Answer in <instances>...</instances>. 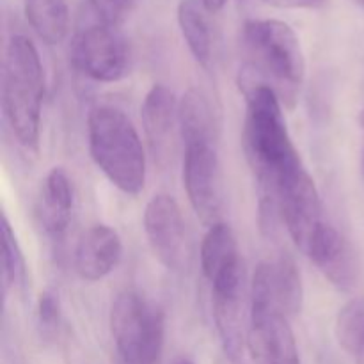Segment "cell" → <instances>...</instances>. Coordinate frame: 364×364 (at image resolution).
I'll use <instances>...</instances> for the list:
<instances>
[{"label":"cell","mask_w":364,"mask_h":364,"mask_svg":"<svg viewBox=\"0 0 364 364\" xmlns=\"http://www.w3.org/2000/svg\"><path fill=\"white\" fill-rule=\"evenodd\" d=\"M245 95L244 149L258 180L259 196H270L283 178L304 167L284 121L281 98L265 82L242 75Z\"/></svg>","instance_id":"1"},{"label":"cell","mask_w":364,"mask_h":364,"mask_svg":"<svg viewBox=\"0 0 364 364\" xmlns=\"http://www.w3.org/2000/svg\"><path fill=\"white\" fill-rule=\"evenodd\" d=\"M45 71L34 43L14 34L2 63V110L11 132L23 148L36 149L41 132Z\"/></svg>","instance_id":"2"},{"label":"cell","mask_w":364,"mask_h":364,"mask_svg":"<svg viewBox=\"0 0 364 364\" xmlns=\"http://www.w3.org/2000/svg\"><path fill=\"white\" fill-rule=\"evenodd\" d=\"M89 153L107 180L127 196L146 185V153L141 135L123 110L100 105L87 117Z\"/></svg>","instance_id":"3"},{"label":"cell","mask_w":364,"mask_h":364,"mask_svg":"<svg viewBox=\"0 0 364 364\" xmlns=\"http://www.w3.org/2000/svg\"><path fill=\"white\" fill-rule=\"evenodd\" d=\"M242 39L251 59L247 70L255 77L267 78L284 100L294 98L306 77V57L294 28L274 18L247 20Z\"/></svg>","instance_id":"4"},{"label":"cell","mask_w":364,"mask_h":364,"mask_svg":"<svg viewBox=\"0 0 364 364\" xmlns=\"http://www.w3.org/2000/svg\"><path fill=\"white\" fill-rule=\"evenodd\" d=\"M110 334L121 364H159L166 315L137 291H121L110 308Z\"/></svg>","instance_id":"5"},{"label":"cell","mask_w":364,"mask_h":364,"mask_svg":"<svg viewBox=\"0 0 364 364\" xmlns=\"http://www.w3.org/2000/svg\"><path fill=\"white\" fill-rule=\"evenodd\" d=\"M262 201H270L279 210L281 223L301 252H308L316 235L320 233L327 220L323 219L322 201L316 185L306 167L288 174Z\"/></svg>","instance_id":"6"},{"label":"cell","mask_w":364,"mask_h":364,"mask_svg":"<svg viewBox=\"0 0 364 364\" xmlns=\"http://www.w3.org/2000/svg\"><path fill=\"white\" fill-rule=\"evenodd\" d=\"M71 60L84 77L112 84L123 80L130 71V45L116 25L98 21L75 36Z\"/></svg>","instance_id":"7"},{"label":"cell","mask_w":364,"mask_h":364,"mask_svg":"<svg viewBox=\"0 0 364 364\" xmlns=\"http://www.w3.org/2000/svg\"><path fill=\"white\" fill-rule=\"evenodd\" d=\"M183 187L198 219L206 226L223 223L224 185L223 169L213 144L185 148Z\"/></svg>","instance_id":"8"},{"label":"cell","mask_w":364,"mask_h":364,"mask_svg":"<svg viewBox=\"0 0 364 364\" xmlns=\"http://www.w3.org/2000/svg\"><path fill=\"white\" fill-rule=\"evenodd\" d=\"M144 233L153 256L171 272H185L191 265L187 228L176 199L159 194L144 210Z\"/></svg>","instance_id":"9"},{"label":"cell","mask_w":364,"mask_h":364,"mask_svg":"<svg viewBox=\"0 0 364 364\" xmlns=\"http://www.w3.org/2000/svg\"><path fill=\"white\" fill-rule=\"evenodd\" d=\"M176 96L167 85L155 84L146 95L141 107L142 128L149 151L160 167H167L176 153L180 135V114Z\"/></svg>","instance_id":"10"},{"label":"cell","mask_w":364,"mask_h":364,"mask_svg":"<svg viewBox=\"0 0 364 364\" xmlns=\"http://www.w3.org/2000/svg\"><path fill=\"white\" fill-rule=\"evenodd\" d=\"M247 345L258 364H301L290 318L279 311H251Z\"/></svg>","instance_id":"11"},{"label":"cell","mask_w":364,"mask_h":364,"mask_svg":"<svg viewBox=\"0 0 364 364\" xmlns=\"http://www.w3.org/2000/svg\"><path fill=\"white\" fill-rule=\"evenodd\" d=\"M306 256L336 290L348 294L358 288L361 276L358 255L350 242L329 223L316 235Z\"/></svg>","instance_id":"12"},{"label":"cell","mask_w":364,"mask_h":364,"mask_svg":"<svg viewBox=\"0 0 364 364\" xmlns=\"http://www.w3.org/2000/svg\"><path fill=\"white\" fill-rule=\"evenodd\" d=\"M123 256V242L107 224H95L84 231L75 249V270L89 283L109 276Z\"/></svg>","instance_id":"13"},{"label":"cell","mask_w":364,"mask_h":364,"mask_svg":"<svg viewBox=\"0 0 364 364\" xmlns=\"http://www.w3.org/2000/svg\"><path fill=\"white\" fill-rule=\"evenodd\" d=\"M212 309L224 355L237 363L245 345L244 279L212 287Z\"/></svg>","instance_id":"14"},{"label":"cell","mask_w":364,"mask_h":364,"mask_svg":"<svg viewBox=\"0 0 364 364\" xmlns=\"http://www.w3.org/2000/svg\"><path fill=\"white\" fill-rule=\"evenodd\" d=\"M201 269L210 287L244 279L233 230L226 223L208 228L201 244Z\"/></svg>","instance_id":"15"},{"label":"cell","mask_w":364,"mask_h":364,"mask_svg":"<svg viewBox=\"0 0 364 364\" xmlns=\"http://www.w3.org/2000/svg\"><path fill=\"white\" fill-rule=\"evenodd\" d=\"M73 185L63 167H53L43 181L38 203L39 224L46 235L60 238L66 233L73 215Z\"/></svg>","instance_id":"16"},{"label":"cell","mask_w":364,"mask_h":364,"mask_svg":"<svg viewBox=\"0 0 364 364\" xmlns=\"http://www.w3.org/2000/svg\"><path fill=\"white\" fill-rule=\"evenodd\" d=\"M180 137L185 148L194 144H213L215 141V116L210 102L198 89H188L178 105Z\"/></svg>","instance_id":"17"},{"label":"cell","mask_w":364,"mask_h":364,"mask_svg":"<svg viewBox=\"0 0 364 364\" xmlns=\"http://www.w3.org/2000/svg\"><path fill=\"white\" fill-rule=\"evenodd\" d=\"M208 11L199 0H181L178 6V27L191 50L192 57L203 68L210 66L213 53L212 28H210Z\"/></svg>","instance_id":"18"},{"label":"cell","mask_w":364,"mask_h":364,"mask_svg":"<svg viewBox=\"0 0 364 364\" xmlns=\"http://www.w3.org/2000/svg\"><path fill=\"white\" fill-rule=\"evenodd\" d=\"M25 16L46 45H59L70 27L68 0H25Z\"/></svg>","instance_id":"19"},{"label":"cell","mask_w":364,"mask_h":364,"mask_svg":"<svg viewBox=\"0 0 364 364\" xmlns=\"http://www.w3.org/2000/svg\"><path fill=\"white\" fill-rule=\"evenodd\" d=\"M270 269H272V287L277 306L283 315L294 318L301 313L302 304H304V287H302L301 272L294 258L288 255H283L276 262H270Z\"/></svg>","instance_id":"20"},{"label":"cell","mask_w":364,"mask_h":364,"mask_svg":"<svg viewBox=\"0 0 364 364\" xmlns=\"http://www.w3.org/2000/svg\"><path fill=\"white\" fill-rule=\"evenodd\" d=\"M2 283L4 291L23 290L27 284V263L6 213L2 215Z\"/></svg>","instance_id":"21"},{"label":"cell","mask_w":364,"mask_h":364,"mask_svg":"<svg viewBox=\"0 0 364 364\" xmlns=\"http://www.w3.org/2000/svg\"><path fill=\"white\" fill-rule=\"evenodd\" d=\"M336 340L343 350L355 355L364 347V297L348 301L338 311Z\"/></svg>","instance_id":"22"},{"label":"cell","mask_w":364,"mask_h":364,"mask_svg":"<svg viewBox=\"0 0 364 364\" xmlns=\"http://www.w3.org/2000/svg\"><path fill=\"white\" fill-rule=\"evenodd\" d=\"M60 323V301L53 290L41 291L38 299V326L43 336H53Z\"/></svg>","instance_id":"23"},{"label":"cell","mask_w":364,"mask_h":364,"mask_svg":"<svg viewBox=\"0 0 364 364\" xmlns=\"http://www.w3.org/2000/svg\"><path fill=\"white\" fill-rule=\"evenodd\" d=\"M87 2L98 21L117 27V23L132 9L135 0H87Z\"/></svg>","instance_id":"24"},{"label":"cell","mask_w":364,"mask_h":364,"mask_svg":"<svg viewBox=\"0 0 364 364\" xmlns=\"http://www.w3.org/2000/svg\"><path fill=\"white\" fill-rule=\"evenodd\" d=\"M267 4L283 9H320L327 4V0H265Z\"/></svg>","instance_id":"25"},{"label":"cell","mask_w":364,"mask_h":364,"mask_svg":"<svg viewBox=\"0 0 364 364\" xmlns=\"http://www.w3.org/2000/svg\"><path fill=\"white\" fill-rule=\"evenodd\" d=\"M199 2L203 4V7H205L208 13H219V11H223L224 7H226L228 0H199Z\"/></svg>","instance_id":"26"},{"label":"cell","mask_w":364,"mask_h":364,"mask_svg":"<svg viewBox=\"0 0 364 364\" xmlns=\"http://www.w3.org/2000/svg\"><path fill=\"white\" fill-rule=\"evenodd\" d=\"M355 363H358V364H364V347L361 348V350L358 352V354H355Z\"/></svg>","instance_id":"27"},{"label":"cell","mask_w":364,"mask_h":364,"mask_svg":"<svg viewBox=\"0 0 364 364\" xmlns=\"http://www.w3.org/2000/svg\"><path fill=\"white\" fill-rule=\"evenodd\" d=\"M358 121H359V124H361V127L364 128V109L361 110V112H359V117H358Z\"/></svg>","instance_id":"28"},{"label":"cell","mask_w":364,"mask_h":364,"mask_svg":"<svg viewBox=\"0 0 364 364\" xmlns=\"http://www.w3.org/2000/svg\"><path fill=\"white\" fill-rule=\"evenodd\" d=\"M174 364H194V363L188 361V359H185V358H181V359H178V361L174 363Z\"/></svg>","instance_id":"29"},{"label":"cell","mask_w":364,"mask_h":364,"mask_svg":"<svg viewBox=\"0 0 364 364\" xmlns=\"http://www.w3.org/2000/svg\"><path fill=\"white\" fill-rule=\"evenodd\" d=\"M352 2H355L359 7H363V9H364V0H352Z\"/></svg>","instance_id":"30"},{"label":"cell","mask_w":364,"mask_h":364,"mask_svg":"<svg viewBox=\"0 0 364 364\" xmlns=\"http://www.w3.org/2000/svg\"><path fill=\"white\" fill-rule=\"evenodd\" d=\"M361 171H363V178H364V149H363V159H361Z\"/></svg>","instance_id":"31"}]
</instances>
